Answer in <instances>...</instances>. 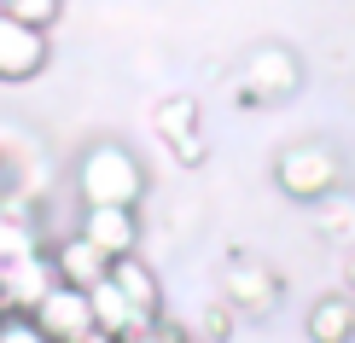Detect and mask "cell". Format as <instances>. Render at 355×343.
Segmentation results:
<instances>
[{"label":"cell","instance_id":"cell-1","mask_svg":"<svg viewBox=\"0 0 355 343\" xmlns=\"http://www.w3.org/2000/svg\"><path fill=\"white\" fill-rule=\"evenodd\" d=\"M146 163L123 140H94L76 157V198L82 210H140L146 204Z\"/></svg>","mask_w":355,"mask_h":343},{"label":"cell","instance_id":"cell-2","mask_svg":"<svg viewBox=\"0 0 355 343\" xmlns=\"http://www.w3.org/2000/svg\"><path fill=\"white\" fill-rule=\"evenodd\" d=\"M274 186L286 192L291 204H327L344 186V152L327 140H297V146H279L274 157Z\"/></svg>","mask_w":355,"mask_h":343},{"label":"cell","instance_id":"cell-3","mask_svg":"<svg viewBox=\"0 0 355 343\" xmlns=\"http://www.w3.org/2000/svg\"><path fill=\"white\" fill-rule=\"evenodd\" d=\"M233 87H239V105L274 111V105H286V99L303 87V58L291 47H257V53H245Z\"/></svg>","mask_w":355,"mask_h":343},{"label":"cell","instance_id":"cell-4","mask_svg":"<svg viewBox=\"0 0 355 343\" xmlns=\"http://www.w3.org/2000/svg\"><path fill=\"white\" fill-rule=\"evenodd\" d=\"M279 297H286V279H279V267H268L257 250H233V256H227V267H221V303H227L239 320H262V315H274Z\"/></svg>","mask_w":355,"mask_h":343},{"label":"cell","instance_id":"cell-5","mask_svg":"<svg viewBox=\"0 0 355 343\" xmlns=\"http://www.w3.org/2000/svg\"><path fill=\"white\" fill-rule=\"evenodd\" d=\"M152 134L169 146V157L181 169H198L204 163V111H198V99H187V94L157 99L152 105Z\"/></svg>","mask_w":355,"mask_h":343},{"label":"cell","instance_id":"cell-6","mask_svg":"<svg viewBox=\"0 0 355 343\" xmlns=\"http://www.w3.org/2000/svg\"><path fill=\"white\" fill-rule=\"evenodd\" d=\"M53 58V35L0 12V82H35Z\"/></svg>","mask_w":355,"mask_h":343},{"label":"cell","instance_id":"cell-7","mask_svg":"<svg viewBox=\"0 0 355 343\" xmlns=\"http://www.w3.org/2000/svg\"><path fill=\"white\" fill-rule=\"evenodd\" d=\"M29 320H35L53 343H82L87 332H99L94 326V303H87L82 285H53L35 308H29Z\"/></svg>","mask_w":355,"mask_h":343},{"label":"cell","instance_id":"cell-8","mask_svg":"<svg viewBox=\"0 0 355 343\" xmlns=\"http://www.w3.org/2000/svg\"><path fill=\"white\" fill-rule=\"evenodd\" d=\"M76 233L87 238V245H99L111 262H123V256H140V210H82L76 221Z\"/></svg>","mask_w":355,"mask_h":343},{"label":"cell","instance_id":"cell-9","mask_svg":"<svg viewBox=\"0 0 355 343\" xmlns=\"http://www.w3.org/2000/svg\"><path fill=\"white\" fill-rule=\"evenodd\" d=\"M47 256H53V274H58V285H99V279L111 274V256L99 245H87L82 233H64V238H53L47 245Z\"/></svg>","mask_w":355,"mask_h":343},{"label":"cell","instance_id":"cell-10","mask_svg":"<svg viewBox=\"0 0 355 343\" xmlns=\"http://www.w3.org/2000/svg\"><path fill=\"white\" fill-rule=\"evenodd\" d=\"M111 285L128 297V308L140 315V326L164 320V279H157V267L146 262V256H123V262H111Z\"/></svg>","mask_w":355,"mask_h":343},{"label":"cell","instance_id":"cell-11","mask_svg":"<svg viewBox=\"0 0 355 343\" xmlns=\"http://www.w3.org/2000/svg\"><path fill=\"white\" fill-rule=\"evenodd\" d=\"M303 332H309V343H355V297L344 285L315 297L303 315Z\"/></svg>","mask_w":355,"mask_h":343},{"label":"cell","instance_id":"cell-12","mask_svg":"<svg viewBox=\"0 0 355 343\" xmlns=\"http://www.w3.org/2000/svg\"><path fill=\"white\" fill-rule=\"evenodd\" d=\"M87 303H94V326L105 337H128V332H140V315L128 308V297L111 285V274L99 279V285H87Z\"/></svg>","mask_w":355,"mask_h":343},{"label":"cell","instance_id":"cell-13","mask_svg":"<svg viewBox=\"0 0 355 343\" xmlns=\"http://www.w3.org/2000/svg\"><path fill=\"white\" fill-rule=\"evenodd\" d=\"M0 12H12V18L35 24V29H53L58 12H64V0H0Z\"/></svg>","mask_w":355,"mask_h":343},{"label":"cell","instance_id":"cell-14","mask_svg":"<svg viewBox=\"0 0 355 343\" xmlns=\"http://www.w3.org/2000/svg\"><path fill=\"white\" fill-rule=\"evenodd\" d=\"M0 343H53L29 315H0Z\"/></svg>","mask_w":355,"mask_h":343},{"label":"cell","instance_id":"cell-15","mask_svg":"<svg viewBox=\"0 0 355 343\" xmlns=\"http://www.w3.org/2000/svg\"><path fill=\"white\" fill-rule=\"evenodd\" d=\"M123 343H192V337H187L181 326H175V320L164 315V320H152V326H140V332H128Z\"/></svg>","mask_w":355,"mask_h":343},{"label":"cell","instance_id":"cell-16","mask_svg":"<svg viewBox=\"0 0 355 343\" xmlns=\"http://www.w3.org/2000/svg\"><path fill=\"white\" fill-rule=\"evenodd\" d=\"M233 326H239V315H233L227 303H216L210 315H204V343H227V337H233Z\"/></svg>","mask_w":355,"mask_h":343},{"label":"cell","instance_id":"cell-17","mask_svg":"<svg viewBox=\"0 0 355 343\" xmlns=\"http://www.w3.org/2000/svg\"><path fill=\"white\" fill-rule=\"evenodd\" d=\"M344 291L355 297V245H349V256H344Z\"/></svg>","mask_w":355,"mask_h":343},{"label":"cell","instance_id":"cell-18","mask_svg":"<svg viewBox=\"0 0 355 343\" xmlns=\"http://www.w3.org/2000/svg\"><path fill=\"white\" fill-rule=\"evenodd\" d=\"M82 343H123V337H105V332H87Z\"/></svg>","mask_w":355,"mask_h":343},{"label":"cell","instance_id":"cell-19","mask_svg":"<svg viewBox=\"0 0 355 343\" xmlns=\"http://www.w3.org/2000/svg\"><path fill=\"white\" fill-rule=\"evenodd\" d=\"M0 192H6V146H0Z\"/></svg>","mask_w":355,"mask_h":343}]
</instances>
